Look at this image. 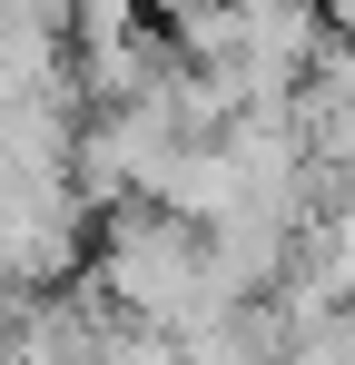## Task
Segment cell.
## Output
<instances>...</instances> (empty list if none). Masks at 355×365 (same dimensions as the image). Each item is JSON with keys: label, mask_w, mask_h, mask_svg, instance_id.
<instances>
[{"label": "cell", "mask_w": 355, "mask_h": 365, "mask_svg": "<svg viewBox=\"0 0 355 365\" xmlns=\"http://www.w3.org/2000/svg\"><path fill=\"white\" fill-rule=\"evenodd\" d=\"M89 277H99L109 316L168 326V336H197V326H217V316H227V297H217V267H207V237H197L187 217H168V207H148V197L109 207Z\"/></svg>", "instance_id": "obj_1"}]
</instances>
